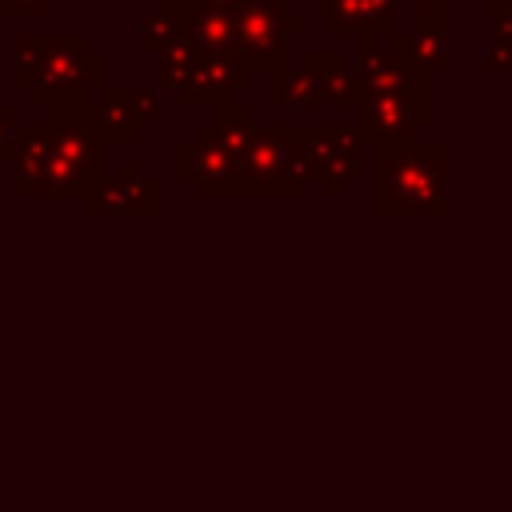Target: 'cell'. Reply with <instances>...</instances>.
<instances>
[{
	"label": "cell",
	"instance_id": "1",
	"mask_svg": "<svg viewBox=\"0 0 512 512\" xmlns=\"http://www.w3.org/2000/svg\"><path fill=\"white\" fill-rule=\"evenodd\" d=\"M104 140L88 124V104L56 112L52 124H20L12 148V196H96L104 176Z\"/></svg>",
	"mask_w": 512,
	"mask_h": 512
},
{
	"label": "cell",
	"instance_id": "2",
	"mask_svg": "<svg viewBox=\"0 0 512 512\" xmlns=\"http://www.w3.org/2000/svg\"><path fill=\"white\" fill-rule=\"evenodd\" d=\"M12 84L36 104L56 112L84 108L104 88V56L84 32L72 36H16L12 40Z\"/></svg>",
	"mask_w": 512,
	"mask_h": 512
},
{
	"label": "cell",
	"instance_id": "3",
	"mask_svg": "<svg viewBox=\"0 0 512 512\" xmlns=\"http://www.w3.org/2000/svg\"><path fill=\"white\" fill-rule=\"evenodd\" d=\"M448 172H452V148L444 140L432 144H384L380 148V192L376 212L380 216H448Z\"/></svg>",
	"mask_w": 512,
	"mask_h": 512
},
{
	"label": "cell",
	"instance_id": "4",
	"mask_svg": "<svg viewBox=\"0 0 512 512\" xmlns=\"http://www.w3.org/2000/svg\"><path fill=\"white\" fill-rule=\"evenodd\" d=\"M304 184L308 172L300 124H256L228 184L216 196H304Z\"/></svg>",
	"mask_w": 512,
	"mask_h": 512
},
{
	"label": "cell",
	"instance_id": "5",
	"mask_svg": "<svg viewBox=\"0 0 512 512\" xmlns=\"http://www.w3.org/2000/svg\"><path fill=\"white\" fill-rule=\"evenodd\" d=\"M160 64V88L176 92V104L184 108L216 112L224 104H236V96L252 84V64L244 56H208L200 48H184Z\"/></svg>",
	"mask_w": 512,
	"mask_h": 512
},
{
	"label": "cell",
	"instance_id": "6",
	"mask_svg": "<svg viewBox=\"0 0 512 512\" xmlns=\"http://www.w3.org/2000/svg\"><path fill=\"white\" fill-rule=\"evenodd\" d=\"M356 80V100L360 96H392L408 108V116L420 124H432L436 100H432V76L404 64L396 52H384L380 40L364 36L360 40V68L352 72Z\"/></svg>",
	"mask_w": 512,
	"mask_h": 512
},
{
	"label": "cell",
	"instance_id": "7",
	"mask_svg": "<svg viewBox=\"0 0 512 512\" xmlns=\"http://www.w3.org/2000/svg\"><path fill=\"white\" fill-rule=\"evenodd\" d=\"M232 24H236V52L256 68H268V76L276 68H284V44L288 36H300L308 24L300 12L288 8V0H240L232 8Z\"/></svg>",
	"mask_w": 512,
	"mask_h": 512
},
{
	"label": "cell",
	"instance_id": "8",
	"mask_svg": "<svg viewBox=\"0 0 512 512\" xmlns=\"http://www.w3.org/2000/svg\"><path fill=\"white\" fill-rule=\"evenodd\" d=\"M300 140H304V172H308V180H316L324 196H340L360 172V164H356L360 144H364L360 128L312 124V128H300Z\"/></svg>",
	"mask_w": 512,
	"mask_h": 512
},
{
	"label": "cell",
	"instance_id": "9",
	"mask_svg": "<svg viewBox=\"0 0 512 512\" xmlns=\"http://www.w3.org/2000/svg\"><path fill=\"white\" fill-rule=\"evenodd\" d=\"M448 28H452V0H412V32L392 36V52L428 76L444 72L452 60Z\"/></svg>",
	"mask_w": 512,
	"mask_h": 512
},
{
	"label": "cell",
	"instance_id": "10",
	"mask_svg": "<svg viewBox=\"0 0 512 512\" xmlns=\"http://www.w3.org/2000/svg\"><path fill=\"white\" fill-rule=\"evenodd\" d=\"M160 116V100L144 88H112L100 104H88V124L104 144H136L144 124Z\"/></svg>",
	"mask_w": 512,
	"mask_h": 512
},
{
	"label": "cell",
	"instance_id": "11",
	"mask_svg": "<svg viewBox=\"0 0 512 512\" xmlns=\"http://www.w3.org/2000/svg\"><path fill=\"white\" fill-rule=\"evenodd\" d=\"M160 212V184L144 176L136 160H124V168L100 184L96 196H88V216H156Z\"/></svg>",
	"mask_w": 512,
	"mask_h": 512
},
{
	"label": "cell",
	"instance_id": "12",
	"mask_svg": "<svg viewBox=\"0 0 512 512\" xmlns=\"http://www.w3.org/2000/svg\"><path fill=\"white\" fill-rule=\"evenodd\" d=\"M320 28L328 36H396V0H324Z\"/></svg>",
	"mask_w": 512,
	"mask_h": 512
},
{
	"label": "cell",
	"instance_id": "13",
	"mask_svg": "<svg viewBox=\"0 0 512 512\" xmlns=\"http://www.w3.org/2000/svg\"><path fill=\"white\" fill-rule=\"evenodd\" d=\"M360 136L372 140L376 148L384 144H412L416 140V120L408 116V108L392 96H360Z\"/></svg>",
	"mask_w": 512,
	"mask_h": 512
},
{
	"label": "cell",
	"instance_id": "14",
	"mask_svg": "<svg viewBox=\"0 0 512 512\" xmlns=\"http://www.w3.org/2000/svg\"><path fill=\"white\" fill-rule=\"evenodd\" d=\"M188 28H192V40L200 52L208 56H240L236 52V24H232V8H212V4H200V0H188L184 8Z\"/></svg>",
	"mask_w": 512,
	"mask_h": 512
},
{
	"label": "cell",
	"instance_id": "15",
	"mask_svg": "<svg viewBox=\"0 0 512 512\" xmlns=\"http://www.w3.org/2000/svg\"><path fill=\"white\" fill-rule=\"evenodd\" d=\"M140 48L152 52V56H160V60H168V56H176V52H184V48H196L184 12L160 8V12L144 16V20H140Z\"/></svg>",
	"mask_w": 512,
	"mask_h": 512
},
{
	"label": "cell",
	"instance_id": "16",
	"mask_svg": "<svg viewBox=\"0 0 512 512\" xmlns=\"http://www.w3.org/2000/svg\"><path fill=\"white\" fill-rule=\"evenodd\" d=\"M268 104L272 108H316V104H324V92L308 68L284 64L268 76Z\"/></svg>",
	"mask_w": 512,
	"mask_h": 512
},
{
	"label": "cell",
	"instance_id": "17",
	"mask_svg": "<svg viewBox=\"0 0 512 512\" xmlns=\"http://www.w3.org/2000/svg\"><path fill=\"white\" fill-rule=\"evenodd\" d=\"M304 68L316 76V84H320V92H324V100L328 104H356V80H352V72L344 68V56L340 52H308L304 56Z\"/></svg>",
	"mask_w": 512,
	"mask_h": 512
},
{
	"label": "cell",
	"instance_id": "18",
	"mask_svg": "<svg viewBox=\"0 0 512 512\" xmlns=\"http://www.w3.org/2000/svg\"><path fill=\"white\" fill-rule=\"evenodd\" d=\"M16 136H20V124H16L12 108H8V104H0V160H12Z\"/></svg>",
	"mask_w": 512,
	"mask_h": 512
},
{
	"label": "cell",
	"instance_id": "19",
	"mask_svg": "<svg viewBox=\"0 0 512 512\" xmlns=\"http://www.w3.org/2000/svg\"><path fill=\"white\" fill-rule=\"evenodd\" d=\"M56 0H0V16H44Z\"/></svg>",
	"mask_w": 512,
	"mask_h": 512
},
{
	"label": "cell",
	"instance_id": "20",
	"mask_svg": "<svg viewBox=\"0 0 512 512\" xmlns=\"http://www.w3.org/2000/svg\"><path fill=\"white\" fill-rule=\"evenodd\" d=\"M488 68H504V72H512V40H508V36H500V32H492Z\"/></svg>",
	"mask_w": 512,
	"mask_h": 512
},
{
	"label": "cell",
	"instance_id": "21",
	"mask_svg": "<svg viewBox=\"0 0 512 512\" xmlns=\"http://www.w3.org/2000/svg\"><path fill=\"white\" fill-rule=\"evenodd\" d=\"M156 4H160V8H168V12H176V8H184L188 0H156Z\"/></svg>",
	"mask_w": 512,
	"mask_h": 512
},
{
	"label": "cell",
	"instance_id": "22",
	"mask_svg": "<svg viewBox=\"0 0 512 512\" xmlns=\"http://www.w3.org/2000/svg\"><path fill=\"white\" fill-rule=\"evenodd\" d=\"M488 4H512V0H488Z\"/></svg>",
	"mask_w": 512,
	"mask_h": 512
}]
</instances>
